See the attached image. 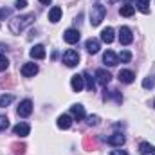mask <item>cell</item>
Segmentation results:
<instances>
[{
  "label": "cell",
  "instance_id": "74e56055",
  "mask_svg": "<svg viewBox=\"0 0 155 155\" xmlns=\"http://www.w3.org/2000/svg\"><path fill=\"white\" fill-rule=\"evenodd\" d=\"M108 2H117V0H108Z\"/></svg>",
  "mask_w": 155,
  "mask_h": 155
},
{
  "label": "cell",
  "instance_id": "7a4b0ae2",
  "mask_svg": "<svg viewBox=\"0 0 155 155\" xmlns=\"http://www.w3.org/2000/svg\"><path fill=\"white\" fill-rule=\"evenodd\" d=\"M105 15H107V7H105L103 4H99V2L94 4L92 9H90V24H92V27H97V25L103 22Z\"/></svg>",
  "mask_w": 155,
  "mask_h": 155
},
{
  "label": "cell",
  "instance_id": "9a60e30c",
  "mask_svg": "<svg viewBox=\"0 0 155 155\" xmlns=\"http://www.w3.org/2000/svg\"><path fill=\"white\" fill-rule=\"evenodd\" d=\"M29 54H31L33 60H43V58H45V47H43V45H35V47L29 51Z\"/></svg>",
  "mask_w": 155,
  "mask_h": 155
},
{
  "label": "cell",
  "instance_id": "44dd1931",
  "mask_svg": "<svg viewBox=\"0 0 155 155\" xmlns=\"http://www.w3.org/2000/svg\"><path fill=\"white\" fill-rule=\"evenodd\" d=\"M83 146H85V150H88V152H92V150H96V148H97L96 139H94V137H90V135H87V137L83 139Z\"/></svg>",
  "mask_w": 155,
  "mask_h": 155
},
{
  "label": "cell",
  "instance_id": "52a82bcc",
  "mask_svg": "<svg viewBox=\"0 0 155 155\" xmlns=\"http://www.w3.org/2000/svg\"><path fill=\"white\" fill-rule=\"evenodd\" d=\"M38 74V65L36 63H25L22 65V76L24 78H33Z\"/></svg>",
  "mask_w": 155,
  "mask_h": 155
},
{
  "label": "cell",
  "instance_id": "836d02e7",
  "mask_svg": "<svg viewBox=\"0 0 155 155\" xmlns=\"http://www.w3.org/2000/svg\"><path fill=\"white\" fill-rule=\"evenodd\" d=\"M25 5H27V0H16V2H15V7H16V9H24Z\"/></svg>",
  "mask_w": 155,
  "mask_h": 155
},
{
  "label": "cell",
  "instance_id": "d6986e66",
  "mask_svg": "<svg viewBox=\"0 0 155 155\" xmlns=\"http://www.w3.org/2000/svg\"><path fill=\"white\" fill-rule=\"evenodd\" d=\"M60 18H61V7L54 5V7L49 11V20H51L52 24H56V22H60Z\"/></svg>",
  "mask_w": 155,
  "mask_h": 155
},
{
  "label": "cell",
  "instance_id": "8fae6325",
  "mask_svg": "<svg viewBox=\"0 0 155 155\" xmlns=\"http://www.w3.org/2000/svg\"><path fill=\"white\" fill-rule=\"evenodd\" d=\"M71 87H72V90H74V92H81V90L85 88V79H83V74H81V76H79V74L72 76V79H71Z\"/></svg>",
  "mask_w": 155,
  "mask_h": 155
},
{
  "label": "cell",
  "instance_id": "7402d4cb",
  "mask_svg": "<svg viewBox=\"0 0 155 155\" xmlns=\"http://www.w3.org/2000/svg\"><path fill=\"white\" fill-rule=\"evenodd\" d=\"M155 152V146L150 144V143H141L139 144V153L141 155H148V153H153Z\"/></svg>",
  "mask_w": 155,
  "mask_h": 155
},
{
  "label": "cell",
  "instance_id": "4dcf8cb0",
  "mask_svg": "<svg viewBox=\"0 0 155 155\" xmlns=\"http://www.w3.org/2000/svg\"><path fill=\"white\" fill-rule=\"evenodd\" d=\"M7 126H9V119H7V116H0V132L5 130Z\"/></svg>",
  "mask_w": 155,
  "mask_h": 155
},
{
  "label": "cell",
  "instance_id": "277c9868",
  "mask_svg": "<svg viewBox=\"0 0 155 155\" xmlns=\"http://www.w3.org/2000/svg\"><path fill=\"white\" fill-rule=\"evenodd\" d=\"M16 114H18V117H29L33 114V101H31V99L20 101V105H18V108H16Z\"/></svg>",
  "mask_w": 155,
  "mask_h": 155
},
{
  "label": "cell",
  "instance_id": "ba28073f",
  "mask_svg": "<svg viewBox=\"0 0 155 155\" xmlns=\"http://www.w3.org/2000/svg\"><path fill=\"white\" fill-rule=\"evenodd\" d=\"M105 141H107L110 146H117V148H121V146L124 144V135H123V134H112V135H108Z\"/></svg>",
  "mask_w": 155,
  "mask_h": 155
},
{
  "label": "cell",
  "instance_id": "1f68e13d",
  "mask_svg": "<svg viewBox=\"0 0 155 155\" xmlns=\"http://www.w3.org/2000/svg\"><path fill=\"white\" fill-rule=\"evenodd\" d=\"M87 123H88L90 126H96V124L99 123V116H88L87 117Z\"/></svg>",
  "mask_w": 155,
  "mask_h": 155
},
{
  "label": "cell",
  "instance_id": "f1b7e54d",
  "mask_svg": "<svg viewBox=\"0 0 155 155\" xmlns=\"http://www.w3.org/2000/svg\"><path fill=\"white\" fill-rule=\"evenodd\" d=\"M155 87V78L153 76H148L143 79V88H153Z\"/></svg>",
  "mask_w": 155,
  "mask_h": 155
},
{
  "label": "cell",
  "instance_id": "ab89813d",
  "mask_svg": "<svg viewBox=\"0 0 155 155\" xmlns=\"http://www.w3.org/2000/svg\"><path fill=\"white\" fill-rule=\"evenodd\" d=\"M152 155H155V152H153V153H152Z\"/></svg>",
  "mask_w": 155,
  "mask_h": 155
},
{
  "label": "cell",
  "instance_id": "d590c367",
  "mask_svg": "<svg viewBox=\"0 0 155 155\" xmlns=\"http://www.w3.org/2000/svg\"><path fill=\"white\" fill-rule=\"evenodd\" d=\"M110 155H128V152H124V150H112Z\"/></svg>",
  "mask_w": 155,
  "mask_h": 155
},
{
  "label": "cell",
  "instance_id": "30bf717a",
  "mask_svg": "<svg viewBox=\"0 0 155 155\" xmlns=\"http://www.w3.org/2000/svg\"><path fill=\"white\" fill-rule=\"evenodd\" d=\"M103 61H105V65H108V67H116L117 63H119V58H117V54L114 51H107V52L103 54Z\"/></svg>",
  "mask_w": 155,
  "mask_h": 155
},
{
  "label": "cell",
  "instance_id": "ac0fdd59",
  "mask_svg": "<svg viewBox=\"0 0 155 155\" xmlns=\"http://www.w3.org/2000/svg\"><path fill=\"white\" fill-rule=\"evenodd\" d=\"M114 29L112 27H105L103 31H101V41H105V43H112L114 41Z\"/></svg>",
  "mask_w": 155,
  "mask_h": 155
},
{
  "label": "cell",
  "instance_id": "9c48e42d",
  "mask_svg": "<svg viewBox=\"0 0 155 155\" xmlns=\"http://www.w3.org/2000/svg\"><path fill=\"white\" fill-rule=\"evenodd\" d=\"M63 40L67 41V43H78L79 41V31L78 29H67L65 33H63Z\"/></svg>",
  "mask_w": 155,
  "mask_h": 155
},
{
  "label": "cell",
  "instance_id": "4316f807",
  "mask_svg": "<svg viewBox=\"0 0 155 155\" xmlns=\"http://www.w3.org/2000/svg\"><path fill=\"white\" fill-rule=\"evenodd\" d=\"M11 148H13V152H15L16 155H24L25 153V144H24V143H13Z\"/></svg>",
  "mask_w": 155,
  "mask_h": 155
},
{
  "label": "cell",
  "instance_id": "e0dca14e",
  "mask_svg": "<svg viewBox=\"0 0 155 155\" xmlns=\"http://www.w3.org/2000/svg\"><path fill=\"white\" fill-rule=\"evenodd\" d=\"M58 126H60L61 130H69V128L72 126V117L67 116V114L60 116V117H58Z\"/></svg>",
  "mask_w": 155,
  "mask_h": 155
},
{
  "label": "cell",
  "instance_id": "484cf974",
  "mask_svg": "<svg viewBox=\"0 0 155 155\" xmlns=\"http://www.w3.org/2000/svg\"><path fill=\"white\" fill-rule=\"evenodd\" d=\"M112 97L116 99L117 103H121V101H123V96H121L117 90H110V92H107V90H105V101H108V99H112Z\"/></svg>",
  "mask_w": 155,
  "mask_h": 155
},
{
  "label": "cell",
  "instance_id": "83f0119b",
  "mask_svg": "<svg viewBox=\"0 0 155 155\" xmlns=\"http://www.w3.org/2000/svg\"><path fill=\"white\" fill-rule=\"evenodd\" d=\"M117 58L121 60V63H128V61L132 60V52H130V51H121V54H119Z\"/></svg>",
  "mask_w": 155,
  "mask_h": 155
},
{
  "label": "cell",
  "instance_id": "2e32d148",
  "mask_svg": "<svg viewBox=\"0 0 155 155\" xmlns=\"http://www.w3.org/2000/svg\"><path fill=\"white\" fill-rule=\"evenodd\" d=\"M71 114H72V117L74 119H78V121H81V119H85V107L83 105H72L71 107Z\"/></svg>",
  "mask_w": 155,
  "mask_h": 155
},
{
  "label": "cell",
  "instance_id": "603a6c76",
  "mask_svg": "<svg viewBox=\"0 0 155 155\" xmlns=\"http://www.w3.org/2000/svg\"><path fill=\"white\" fill-rule=\"evenodd\" d=\"M134 13H135V7L130 5V4H124V5H121V9H119V15H121V16H132Z\"/></svg>",
  "mask_w": 155,
  "mask_h": 155
},
{
  "label": "cell",
  "instance_id": "e575fe53",
  "mask_svg": "<svg viewBox=\"0 0 155 155\" xmlns=\"http://www.w3.org/2000/svg\"><path fill=\"white\" fill-rule=\"evenodd\" d=\"M11 85H15V76H9L7 81L4 79V87H11Z\"/></svg>",
  "mask_w": 155,
  "mask_h": 155
},
{
  "label": "cell",
  "instance_id": "5bb4252c",
  "mask_svg": "<svg viewBox=\"0 0 155 155\" xmlns=\"http://www.w3.org/2000/svg\"><path fill=\"white\" fill-rule=\"evenodd\" d=\"M99 40L96 38H88L87 41H85V49H87V52H90V54H96L97 51H99Z\"/></svg>",
  "mask_w": 155,
  "mask_h": 155
},
{
  "label": "cell",
  "instance_id": "f35d334b",
  "mask_svg": "<svg viewBox=\"0 0 155 155\" xmlns=\"http://www.w3.org/2000/svg\"><path fill=\"white\" fill-rule=\"evenodd\" d=\"M153 107H155V101H153Z\"/></svg>",
  "mask_w": 155,
  "mask_h": 155
},
{
  "label": "cell",
  "instance_id": "7c38bea8",
  "mask_svg": "<svg viewBox=\"0 0 155 155\" xmlns=\"http://www.w3.org/2000/svg\"><path fill=\"white\" fill-rule=\"evenodd\" d=\"M117 78H119V81L121 83H132L134 79H135V74L132 72V71H128V69H123V71H119V74H117Z\"/></svg>",
  "mask_w": 155,
  "mask_h": 155
},
{
  "label": "cell",
  "instance_id": "d4e9b609",
  "mask_svg": "<svg viewBox=\"0 0 155 155\" xmlns=\"http://www.w3.org/2000/svg\"><path fill=\"white\" fill-rule=\"evenodd\" d=\"M137 9L141 11V13H144V15H148L150 13V0H137Z\"/></svg>",
  "mask_w": 155,
  "mask_h": 155
},
{
  "label": "cell",
  "instance_id": "ffe728a7",
  "mask_svg": "<svg viewBox=\"0 0 155 155\" xmlns=\"http://www.w3.org/2000/svg\"><path fill=\"white\" fill-rule=\"evenodd\" d=\"M83 79H85V87L88 92H96V81L92 79V76L88 72H83Z\"/></svg>",
  "mask_w": 155,
  "mask_h": 155
},
{
  "label": "cell",
  "instance_id": "5b68a950",
  "mask_svg": "<svg viewBox=\"0 0 155 155\" xmlns=\"http://www.w3.org/2000/svg\"><path fill=\"white\" fill-rule=\"evenodd\" d=\"M119 41L123 43V45H130L132 41H134V35H132V29L130 27H121L119 29Z\"/></svg>",
  "mask_w": 155,
  "mask_h": 155
},
{
  "label": "cell",
  "instance_id": "3957f363",
  "mask_svg": "<svg viewBox=\"0 0 155 155\" xmlns=\"http://www.w3.org/2000/svg\"><path fill=\"white\" fill-rule=\"evenodd\" d=\"M63 63L67 65V67H76L78 63H79V54H78V51L74 49H69V51H65L63 52Z\"/></svg>",
  "mask_w": 155,
  "mask_h": 155
},
{
  "label": "cell",
  "instance_id": "4fadbf2b",
  "mask_svg": "<svg viewBox=\"0 0 155 155\" xmlns=\"http://www.w3.org/2000/svg\"><path fill=\"white\" fill-rule=\"evenodd\" d=\"M13 132H15V135L25 137V135H29V132H31V126H29L27 123H18V124L13 128Z\"/></svg>",
  "mask_w": 155,
  "mask_h": 155
},
{
  "label": "cell",
  "instance_id": "cb8c5ba5",
  "mask_svg": "<svg viewBox=\"0 0 155 155\" xmlns=\"http://www.w3.org/2000/svg\"><path fill=\"white\" fill-rule=\"evenodd\" d=\"M15 101V96L13 94H4V96H0V108H5L7 105H11Z\"/></svg>",
  "mask_w": 155,
  "mask_h": 155
},
{
  "label": "cell",
  "instance_id": "f546056e",
  "mask_svg": "<svg viewBox=\"0 0 155 155\" xmlns=\"http://www.w3.org/2000/svg\"><path fill=\"white\" fill-rule=\"evenodd\" d=\"M7 67H9V60L5 58V54H0V72L7 71Z\"/></svg>",
  "mask_w": 155,
  "mask_h": 155
},
{
  "label": "cell",
  "instance_id": "d6a6232c",
  "mask_svg": "<svg viewBox=\"0 0 155 155\" xmlns=\"http://www.w3.org/2000/svg\"><path fill=\"white\" fill-rule=\"evenodd\" d=\"M7 16H11V9L9 7H2L0 9V18H7Z\"/></svg>",
  "mask_w": 155,
  "mask_h": 155
},
{
  "label": "cell",
  "instance_id": "8992f818",
  "mask_svg": "<svg viewBox=\"0 0 155 155\" xmlns=\"http://www.w3.org/2000/svg\"><path fill=\"white\" fill-rule=\"evenodd\" d=\"M96 79H97V83H99V85L107 87V85L110 83L112 76H110V72H108V71H105V69H97V71H96Z\"/></svg>",
  "mask_w": 155,
  "mask_h": 155
},
{
  "label": "cell",
  "instance_id": "6da1fadb",
  "mask_svg": "<svg viewBox=\"0 0 155 155\" xmlns=\"http://www.w3.org/2000/svg\"><path fill=\"white\" fill-rule=\"evenodd\" d=\"M36 20L35 13H29V15H20V16H15L11 22H9V31L13 35H20L22 31H25L33 22Z\"/></svg>",
  "mask_w": 155,
  "mask_h": 155
},
{
  "label": "cell",
  "instance_id": "8d00e7d4",
  "mask_svg": "<svg viewBox=\"0 0 155 155\" xmlns=\"http://www.w3.org/2000/svg\"><path fill=\"white\" fill-rule=\"evenodd\" d=\"M40 2H41V4H45V5H49V4H51V0H40Z\"/></svg>",
  "mask_w": 155,
  "mask_h": 155
}]
</instances>
